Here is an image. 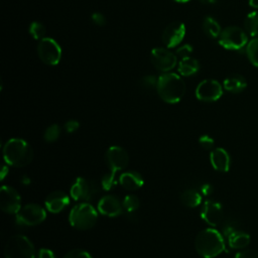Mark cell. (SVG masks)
<instances>
[{
    "label": "cell",
    "instance_id": "cell-1",
    "mask_svg": "<svg viewBox=\"0 0 258 258\" xmlns=\"http://www.w3.org/2000/svg\"><path fill=\"white\" fill-rule=\"evenodd\" d=\"M157 94L168 104L178 103L185 93V84L181 77L174 73H165L158 78Z\"/></svg>",
    "mask_w": 258,
    "mask_h": 258
},
{
    "label": "cell",
    "instance_id": "cell-2",
    "mask_svg": "<svg viewBox=\"0 0 258 258\" xmlns=\"http://www.w3.org/2000/svg\"><path fill=\"white\" fill-rule=\"evenodd\" d=\"M3 157L6 164L14 167H23L32 161L33 149L25 140L11 138L3 147Z\"/></svg>",
    "mask_w": 258,
    "mask_h": 258
},
{
    "label": "cell",
    "instance_id": "cell-3",
    "mask_svg": "<svg viewBox=\"0 0 258 258\" xmlns=\"http://www.w3.org/2000/svg\"><path fill=\"white\" fill-rule=\"evenodd\" d=\"M195 247L200 256L214 258L225 250V242L220 232L213 228H208L197 235Z\"/></svg>",
    "mask_w": 258,
    "mask_h": 258
},
{
    "label": "cell",
    "instance_id": "cell-4",
    "mask_svg": "<svg viewBox=\"0 0 258 258\" xmlns=\"http://www.w3.org/2000/svg\"><path fill=\"white\" fill-rule=\"evenodd\" d=\"M105 158L109 171L103 176L101 183L105 190H110L116 184L115 178L117 171L127 167L129 163V155L123 147L114 145L108 148Z\"/></svg>",
    "mask_w": 258,
    "mask_h": 258
},
{
    "label": "cell",
    "instance_id": "cell-5",
    "mask_svg": "<svg viewBox=\"0 0 258 258\" xmlns=\"http://www.w3.org/2000/svg\"><path fill=\"white\" fill-rule=\"evenodd\" d=\"M98 220L97 210L87 202H81L70 212L69 222L77 230H89L93 228Z\"/></svg>",
    "mask_w": 258,
    "mask_h": 258
},
{
    "label": "cell",
    "instance_id": "cell-6",
    "mask_svg": "<svg viewBox=\"0 0 258 258\" xmlns=\"http://www.w3.org/2000/svg\"><path fill=\"white\" fill-rule=\"evenodd\" d=\"M5 258H34L33 243L23 235L11 236L4 247Z\"/></svg>",
    "mask_w": 258,
    "mask_h": 258
},
{
    "label": "cell",
    "instance_id": "cell-7",
    "mask_svg": "<svg viewBox=\"0 0 258 258\" xmlns=\"http://www.w3.org/2000/svg\"><path fill=\"white\" fill-rule=\"evenodd\" d=\"M247 35L243 29L238 26H228L221 31L219 43L226 49L240 50L247 43Z\"/></svg>",
    "mask_w": 258,
    "mask_h": 258
},
{
    "label": "cell",
    "instance_id": "cell-8",
    "mask_svg": "<svg viewBox=\"0 0 258 258\" xmlns=\"http://www.w3.org/2000/svg\"><path fill=\"white\" fill-rule=\"evenodd\" d=\"M16 221L23 226H36L46 218V211L37 204H27L17 212Z\"/></svg>",
    "mask_w": 258,
    "mask_h": 258
},
{
    "label": "cell",
    "instance_id": "cell-9",
    "mask_svg": "<svg viewBox=\"0 0 258 258\" xmlns=\"http://www.w3.org/2000/svg\"><path fill=\"white\" fill-rule=\"evenodd\" d=\"M37 54L44 63L56 66L61 57V48L53 38L44 37L38 42Z\"/></svg>",
    "mask_w": 258,
    "mask_h": 258
},
{
    "label": "cell",
    "instance_id": "cell-10",
    "mask_svg": "<svg viewBox=\"0 0 258 258\" xmlns=\"http://www.w3.org/2000/svg\"><path fill=\"white\" fill-rule=\"evenodd\" d=\"M223 95V89L221 84L213 79H207L202 81L197 89L196 96L203 102H215Z\"/></svg>",
    "mask_w": 258,
    "mask_h": 258
},
{
    "label": "cell",
    "instance_id": "cell-11",
    "mask_svg": "<svg viewBox=\"0 0 258 258\" xmlns=\"http://www.w3.org/2000/svg\"><path fill=\"white\" fill-rule=\"evenodd\" d=\"M150 58L153 66L160 72H169L177 61L176 54L167 48L155 47L150 52Z\"/></svg>",
    "mask_w": 258,
    "mask_h": 258
},
{
    "label": "cell",
    "instance_id": "cell-12",
    "mask_svg": "<svg viewBox=\"0 0 258 258\" xmlns=\"http://www.w3.org/2000/svg\"><path fill=\"white\" fill-rule=\"evenodd\" d=\"M97 192L96 184L88 180L85 177H77L75 182L72 184L70 189V195L75 201L79 202H88Z\"/></svg>",
    "mask_w": 258,
    "mask_h": 258
},
{
    "label": "cell",
    "instance_id": "cell-13",
    "mask_svg": "<svg viewBox=\"0 0 258 258\" xmlns=\"http://www.w3.org/2000/svg\"><path fill=\"white\" fill-rule=\"evenodd\" d=\"M0 208L7 214H17L21 208V198L16 189L2 185L0 189Z\"/></svg>",
    "mask_w": 258,
    "mask_h": 258
},
{
    "label": "cell",
    "instance_id": "cell-14",
    "mask_svg": "<svg viewBox=\"0 0 258 258\" xmlns=\"http://www.w3.org/2000/svg\"><path fill=\"white\" fill-rule=\"evenodd\" d=\"M185 35V26L180 21L169 23L163 30L162 41L166 47L172 48L177 46Z\"/></svg>",
    "mask_w": 258,
    "mask_h": 258
},
{
    "label": "cell",
    "instance_id": "cell-15",
    "mask_svg": "<svg viewBox=\"0 0 258 258\" xmlns=\"http://www.w3.org/2000/svg\"><path fill=\"white\" fill-rule=\"evenodd\" d=\"M201 217L210 226H218L223 219V208L221 204L212 200L206 201L201 212Z\"/></svg>",
    "mask_w": 258,
    "mask_h": 258
},
{
    "label": "cell",
    "instance_id": "cell-16",
    "mask_svg": "<svg viewBox=\"0 0 258 258\" xmlns=\"http://www.w3.org/2000/svg\"><path fill=\"white\" fill-rule=\"evenodd\" d=\"M98 212L104 216L113 218L122 214L123 206L119 199L113 195H107L98 202Z\"/></svg>",
    "mask_w": 258,
    "mask_h": 258
},
{
    "label": "cell",
    "instance_id": "cell-17",
    "mask_svg": "<svg viewBox=\"0 0 258 258\" xmlns=\"http://www.w3.org/2000/svg\"><path fill=\"white\" fill-rule=\"evenodd\" d=\"M44 204L48 212L52 214H58L69 206L70 198L64 191L54 190L46 197Z\"/></svg>",
    "mask_w": 258,
    "mask_h": 258
},
{
    "label": "cell",
    "instance_id": "cell-18",
    "mask_svg": "<svg viewBox=\"0 0 258 258\" xmlns=\"http://www.w3.org/2000/svg\"><path fill=\"white\" fill-rule=\"evenodd\" d=\"M210 161L212 166L217 171H221V172H227L231 164V158L229 153L226 151V149L221 147L215 148L214 150L211 151Z\"/></svg>",
    "mask_w": 258,
    "mask_h": 258
},
{
    "label": "cell",
    "instance_id": "cell-19",
    "mask_svg": "<svg viewBox=\"0 0 258 258\" xmlns=\"http://www.w3.org/2000/svg\"><path fill=\"white\" fill-rule=\"evenodd\" d=\"M119 182L121 186H123L127 190H137L143 185L144 179L139 172L129 170L123 172L120 175Z\"/></svg>",
    "mask_w": 258,
    "mask_h": 258
},
{
    "label": "cell",
    "instance_id": "cell-20",
    "mask_svg": "<svg viewBox=\"0 0 258 258\" xmlns=\"http://www.w3.org/2000/svg\"><path fill=\"white\" fill-rule=\"evenodd\" d=\"M199 69H200L199 61L196 58L190 56L180 58L177 66L179 75L183 77H189L191 75H195L199 71Z\"/></svg>",
    "mask_w": 258,
    "mask_h": 258
},
{
    "label": "cell",
    "instance_id": "cell-21",
    "mask_svg": "<svg viewBox=\"0 0 258 258\" xmlns=\"http://www.w3.org/2000/svg\"><path fill=\"white\" fill-rule=\"evenodd\" d=\"M224 88L232 93L242 92L246 86V80L241 75H231L224 80Z\"/></svg>",
    "mask_w": 258,
    "mask_h": 258
},
{
    "label": "cell",
    "instance_id": "cell-22",
    "mask_svg": "<svg viewBox=\"0 0 258 258\" xmlns=\"http://www.w3.org/2000/svg\"><path fill=\"white\" fill-rule=\"evenodd\" d=\"M229 246L233 249H243L250 243V236L243 231H234L228 236Z\"/></svg>",
    "mask_w": 258,
    "mask_h": 258
},
{
    "label": "cell",
    "instance_id": "cell-23",
    "mask_svg": "<svg viewBox=\"0 0 258 258\" xmlns=\"http://www.w3.org/2000/svg\"><path fill=\"white\" fill-rule=\"evenodd\" d=\"M203 29L205 33L211 38H217L221 34L220 24L216 19L211 16H207L203 20Z\"/></svg>",
    "mask_w": 258,
    "mask_h": 258
},
{
    "label": "cell",
    "instance_id": "cell-24",
    "mask_svg": "<svg viewBox=\"0 0 258 258\" xmlns=\"http://www.w3.org/2000/svg\"><path fill=\"white\" fill-rule=\"evenodd\" d=\"M181 203L188 208H196L202 203V196L195 189H186L180 196Z\"/></svg>",
    "mask_w": 258,
    "mask_h": 258
},
{
    "label": "cell",
    "instance_id": "cell-25",
    "mask_svg": "<svg viewBox=\"0 0 258 258\" xmlns=\"http://www.w3.org/2000/svg\"><path fill=\"white\" fill-rule=\"evenodd\" d=\"M246 31L251 36H258V12L253 11L249 13L244 21Z\"/></svg>",
    "mask_w": 258,
    "mask_h": 258
},
{
    "label": "cell",
    "instance_id": "cell-26",
    "mask_svg": "<svg viewBox=\"0 0 258 258\" xmlns=\"http://www.w3.org/2000/svg\"><path fill=\"white\" fill-rule=\"evenodd\" d=\"M246 53L251 63L255 67H258V38H254L248 43L246 47Z\"/></svg>",
    "mask_w": 258,
    "mask_h": 258
},
{
    "label": "cell",
    "instance_id": "cell-27",
    "mask_svg": "<svg viewBox=\"0 0 258 258\" xmlns=\"http://www.w3.org/2000/svg\"><path fill=\"white\" fill-rule=\"evenodd\" d=\"M29 33L32 35L33 38L41 40L42 38L45 37L46 29H45V26L41 22L33 21L29 25Z\"/></svg>",
    "mask_w": 258,
    "mask_h": 258
},
{
    "label": "cell",
    "instance_id": "cell-28",
    "mask_svg": "<svg viewBox=\"0 0 258 258\" xmlns=\"http://www.w3.org/2000/svg\"><path fill=\"white\" fill-rule=\"evenodd\" d=\"M139 205L140 201L135 195H127L122 202L123 209L129 213L136 211L139 208Z\"/></svg>",
    "mask_w": 258,
    "mask_h": 258
},
{
    "label": "cell",
    "instance_id": "cell-29",
    "mask_svg": "<svg viewBox=\"0 0 258 258\" xmlns=\"http://www.w3.org/2000/svg\"><path fill=\"white\" fill-rule=\"evenodd\" d=\"M60 135V128L57 124H51L48 126L43 134V138L46 142H54Z\"/></svg>",
    "mask_w": 258,
    "mask_h": 258
},
{
    "label": "cell",
    "instance_id": "cell-30",
    "mask_svg": "<svg viewBox=\"0 0 258 258\" xmlns=\"http://www.w3.org/2000/svg\"><path fill=\"white\" fill-rule=\"evenodd\" d=\"M63 258H92L91 254L83 249H73L69 251Z\"/></svg>",
    "mask_w": 258,
    "mask_h": 258
},
{
    "label": "cell",
    "instance_id": "cell-31",
    "mask_svg": "<svg viewBox=\"0 0 258 258\" xmlns=\"http://www.w3.org/2000/svg\"><path fill=\"white\" fill-rule=\"evenodd\" d=\"M199 143L204 149H212L214 146V139L209 135H202L199 138Z\"/></svg>",
    "mask_w": 258,
    "mask_h": 258
},
{
    "label": "cell",
    "instance_id": "cell-32",
    "mask_svg": "<svg viewBox=\"0 0 258 258\" xmlns=\"http://www.w3.org/2000/svg\"><path fill=\"white\" fill-rule=\"evenodd\" d=\"M192 52V47L190 44H184L180 47H178L176 49V52L175 54L177 56H179L180 58H183V57H186V56H189V54Z\"/></svg>",
    "mask_w": 258,
    "mask_h": 258
},
{
    "label": "cell",
    "instance_id": "cell-33",
    "mask_svg": "<svg viewBox=\"0 0 258 258\" xmlns=\"http://www.w3.org/2000/svg\"><path fill=\"white\" fill-rule=\"evenodd\" d=\"M235 258H258V252L255 250H243L238 252Z\"/></svg>",
    "mask_w": 258,
    "mask_h": 258
},
{
    "label": "cell",
    "instance_id": "cell-34",
    "mask_svg": "<svg viewBox=\"0 0 258 258\" xmlns=\"http://www.w3.org/2000/svg\"><path fill=\"white\" fill-rule=\"evenodd\" d=\"M80 127V123L77 120H69L67 121V123L64 124V128L67 130V132L69 133H73L75 131H77Z\"/></svg>",
    "mask_w": 258,
    "mask_h": 258
},
{
    "label": "cell",
    "instance_id": "cell-35",
    "mask_svg": "<svg viewBox=\"0 0 258 258\" xmlns=\"http://www.w3.org/2000/svg\"><path fill=\"white\" fill-rule=\"evenodd\" d=\"M157 81L158 79H156L155 77L153 76H146L142 79V83L145 87H148V88H152V87H156L157 86Z\"/></svg>",
    "mask_w": 258,
    "mask_h": 258
},
{
    "label": "cell",
    "instance_id": "cell-36",
    "mask_svg": "<svg viewBox=\"0 0 258 258\" xmlns=\"http://www.w3.org/2000/svg\"><path fill=\"white\" fill-rule=\"evenodd\" d=\"M92 20L97 25H104L106 23V18L102 13L95 12L92 14Z\"/></svg>",
    "mask_w": 258,
    "mask_h": 258
},
{
    "label": "cell",
    "instance_id": "cell-37",
    "mask_svg": "<svg viewBox=\"0 0 258 258\" xmlns=\"http://www.w3.org/2000/svg\"><path fill=\"white\" fill-rule=\"evenodd\" d=\"M38 258H55V256L51 250L42 248L38 252Z\"/></svg>",
    "mask_w": 258,
    "mask_h": 258
},
{
    "label": "cell",
    "instance_id": "cell-38",
    "mask_svg": "<svg viewBox=\"0 0 258 258\" xmlns=\"http://www.w3.org/2000/svg\"><path fill=\"white\" fill-rule=\"evenodd\" d=\"M201 191H202L203 195H205V196H210V195H212V192H213V186H212L211 184H209V183H205V184L202 185Z\"/></svg>",
    "mask_w": 258,
    "mask_h": 258
},
{
    "label": "cell",
    "instance_id": "cell-39",
    "mask_svg": "<svg viewBox=\"0 0 258 258\" xmlns=\"http://www.w3.org/2000/svg\"><path fill=\"white\" fill-rule=\"evenodd\" d=\"M7 173H8V168L6 165H4L2 167V171H1V179H3Z\"/></svg>",
    "mask_w": 258,
    "mask_h": 258
},
{
    "label": "cell",
    "instance_id": "cell-40",
    "mask_svg": "<svg viewBox=\"0 0 258 258\" xmlns=\"http://www.w3.org/2000/svg\"><path fill=\"white\" fill-rule=\"evenodd\" d=\"M249 4L253 8H258V0H249Z\"/></svg>",
    "mask_w": 258,
    "mask_h": 258
},
{
    "label": "cell",
    "instance_id": "cell-41",
    "mask_svg": "<svg viewBox=\"0 0 258 258\" xmlns=\"http://www.w3.org/2000/svg\"><path fill=\"white\" fill-rule=\"evenodd\" d=\"M204 4H214L217 2V0H200Z\"/></svg>",
    "mask_w": 258,
    "mask_h": 258
},
{
    "label": "cell",
    "instance_id": "cell-42",
    "mask_svg": "<svg viewBox=\"0 0 258 258\" xmlns=\"http://www.w3.org/2000/svg\"><path fill=\"white\" fill-rule=\"evenodd\" d=\"M173 1L179 2V3H184V2H187V1H189V0H173Z\"/></svg>",
    "mask_w": 258,
    "mask_h": 258
}]
</instances>
